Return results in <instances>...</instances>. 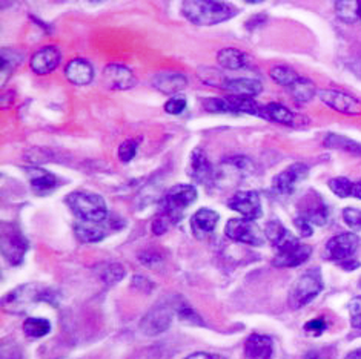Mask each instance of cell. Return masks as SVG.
Here are the masks:
<instances>
[{
	"label": "cell",
	"instance_id": "bcb514c9",
	"mask_svg": "<svg viewBox=\"0 0 361 359\" xmlns=\"http://www.w3.org/2000/svg\"><path fill=\"white\" fill-rule=\"evenodd\" d=\"M185 359H225L220 355H212V353H204V352H199V353H194V355H189Z\"/></svg>",
	"mask_w": 361,
	"mask_h": 359
},
{
	"label": "cell",
	"instance_id": "7402d4cb",
	"mask_svg": "<svg viewBox=\"0 0 361 359\" xmlns=\"http://www.w3.org/2000/svg\"><path fill=\"white\" fill-rule=\"evenodd\" d=\"M27 177L30 180L32 191L39 195L49 194L51 191H54L59 184L57 177L54 174H51L48 170L40 168H28Z\"/></svg>",
	"mask_w": 361,
	"mask_h": 359
},
{
	"label": "cell",
	"instance_id": "1f68e13d",
	"mask_svg": "<svg viewBox=\"0 0 361 359\" xmlns=\"http://www.w3.org/2000/svg\"><path fill=\"white\" fill-rule=\"evenodd\" d=\"M360 8L361 2L357 0H349V2H337L335 4V13L338 19L345 23H355L360 19Z\"/></svg>",
	"mask_w": 361,
	"mask_h": 359
},
{
	"label": "cell",
	"instance_id": "7c38bea8",
	"mask_svg": "<svg viewBox=\"0 0 361 359\" xmlns=\"http://www.w3.org/2000/svg\"><path fill=\"white\" fill-rule=\"evenodd\" d=\"M318 97L324 105L338 111L341 114L348 115H360L361 114V101L355 97L349 96L346 92L334 91V89H323L318 92Z\"/></svg>",
	"mask_w": 361,
	"mask_h": 359
},
{
	"label": "cell",
	"instance_id": "7dc6e473",
	"mask_svg": "<svg viewBox=\"0 0 361 359\" xmlns=\"http://www.w3.org/2000/svg\"><path fill=\"white\" fill-rule=\"evenodd\" d=\"M352 195H354L355 199L361 200V182L354 183V189H352Z\"/></svg>",
	"mask_w": 361,
	"mask_h": 359
},
{
	"label": "cell",
	"instance_id": "e0dca14e",
	"mask_svg": "<svg viewBox=\"0 0 361 359\" xmlns=\"http://www.w3.org/2000/svg\"><path fill=\"white\" fill-rule=\"evenodd\" d=\"M60 58H62V56H60V51L56 46H45L31 57V70L39 75H47L59 66Z\"/></svg>",
	"mask_w": 361,
	"mask_h": 359
},
{
	"label": "cell",
	"instance_id": "ab89813d",
	"mask_svg": "<svg viewBox=\"0 0 361 359\" xmlns=\"http://www.w3.org/2000/svg\"><path fill=\"white\" fill-rule=\"evenodd\" d=\"M186 105H188L186 97H183V96H176V97L169 99V100L166 101L165 111H166L168 114H171V115H178V114H182L183 111L186 109Z\"/></svg>",
	"mask_w": 361,
	"mask_h": 359
},
{
	"label": "cell",
	"instance_id": "8d00e7d4",
	"mask_svg": "<svg viewBox=\"0 0 361 359\" xmlns=\"http://www.w3.org/2000/svg\"><path fill=\"white\" fill-rule=\"evenodd\" d=\"M348 310L350 315V326L361 330V296L350 299L348 304Z\"/></svg>",
	"mask_w": 361,
	"mask_h": 359
},
{
	"label": "cell",
	"instance_id": "6da1fadb",
	"mask_svg": "<svg viewBox=\"0 0 361 359\" xmlns=\"http://www.w3.org/2000/svg\"><path fill=\"white\" fill-rule=\"evenodd\" d=\"M182 14L189 22L199 27H212L232 19L237 14V8L225 2L211 0H186L182 4Z\"/></svg>",
	"mask_w": 361,
	"mask_h": 359
},
{
	"label": "cell",
	"instance_id": "83f0119b",
	"mask_svg": "<svg viewBox=\"0 0 361 359\" xmlns=\"http://www.w3.org/2000/svg\"><path fill=\"white\" fill-rule=\"evenodd\" d=\"M323 143H324L326 148L346 151L349 153H354V156L361 157V144L354 141L352 139H349V137L338 135V134H328L324 137Z\"/></svg>",
	"mask_w": 361,
	"mask_h": 359
},
{
	"label": "cell",
	"instance_id": "9a60e30c",
	"mask_svg": "<svg viewBox=\"0 0 361 359\" xmlns=\"http://www.w3.org/2000/svg\"><path fill=\"white\" fill-rule=\"evenodd\" d=\"M188 174L199 184H209L216 178V172H214L211 161L202 149L192 151L191 158H189Z\"/></svg>",
	"mask_w": 361,
	"mask_h": 359
},
{
	"label": "cell",
	"instance_id": "c3c4849f",
	"mask_svg": "<svg viewBox=\"0 0 361 359\" xmlns=\"http://www.w3.org/2000/svg\"><path fill=\"white\" fill-rule=\"evenodd\" d=\"M345 359H361V348H357L354 352H350Z\"/></svg>",
	"mask_w": 361,
	"mask_h": 359
},
{
	"label": "cell",
	"instance_id": "b9f144b4",
	"mask_svg": "<svg viewBox=\"0 0 361 359\" xmlns=\"http://www.w3.org/2000/svg\"><path fill=\"white\" fill-rule=\"evenodd\" d=\"M294 225H295V227H297V230L300 232V235L302 237H311L312 235V232H314V227H312V225L309 223V221L305 218V217H302V215H298V217H295V220H294Z\"/></svg>",
	"mask_w": 361,
	"mask_h": 359
},
{
	"label": "cell",
	"instance_id": "836d02e7",
	"mask_svg": "<svg viewBox=\"0 0 361 359\" xmlns=\"http://www.w3.org/2000/svg\"><path fill=\"white\" fill-rule=\"evenodd\" d=\"M269 75L275 83H279L285 88H289L290 84H294L300 77L294 70H290L288 66H274Z\"/></svg>",
	"mask_w": 361,
	"mask_h": 359
},
{
	"label": "cell",
	"instance_id": "484cf974",
	"mask_svg": "<svg viewBox=\"0 0 361 359\" xmlns=\"http://www.w3.org/2000/svg\"><path fill=\"white\" fill-rule=\"evenodd\" d=\"M221 166H223V170L220 175L223 178H226L228 183L234 182V178H237V182H240V180H245L249 174H251L249 170H251V168H252L251 161H249L247 158H243V157L231 158V160L225 161Z\"/></svg>",
	"mask_w": 361,
	"mask_h": 359
},
{
	"label": "cell",
	"instance_id": "74e56055",
	"mask_svg": "<svg viewBox=\"0 0 361 359\" xmlns=\"http://www.w3.org/2000/svg\"><path fill=\"white\" fill-rule=\"evenodd\" d=\"M137 148H139V140H126L125 143L120 144L118 148V158L123 163H130V161L135 157Z\"/></svg>",
	"mask_w": 361,
	"mask_h": 359
},
{
	"label": "cell",
	"instance_id": "ffe728a7",
	"mask_svg": "<svg viewBox=\"0 0 361 359\" xmlns=\"http://www.w3.org/2000/svg\"><path fill=\"white\" fill-rule=\"evenodd\" d=\"M217 223H219V213L212 209L202 208L194 213V217L191 220L192 234L195 238L203 239L209 234H212V230L216 229Z\"/></svg>",
	"mask_w": 361,
	"mask_h": 359
},
{
	"label": "cell",
	"instance_id": "f907efd6",
	"mask_svg": "<svg viewBox=\"0 0 361 359\" xmlns=\"http://www.w3.org/2000/svg\"><path fill=\"white\" fill-rule=\"evenodd\" d=\"M360 19H361V8H360Z\"/></svg>",
	"mask_w": 361,
	"mask_h": 359
},
{
	"label": "cell",
	"instance_id": "ee69618b",
	"mask_svg": "<svg viewBox=\"0 0 361 359\" xmlns=\"http://www.w3.org/2000/svg\"><path fill=\"white\" fill-rule=\"evenodd\" d=\"M169 225H171V221L168 220V218H165L163 215H160V217H157L156 220H154V223H152V232L156 234V235H163L168 230V227H169Z\"/></svg>",
	"mask_w": 361,
	"mask_h": 359
},
{
	"label": "cell",
	"instance_id": "4316f807",
	"mask_svg": "<svg viewBox=\"0 0 361 359\" xmlns=\"http://www.w3.org/2000/svg\"><path fill=\"white\" fill-rule=\"evenodd\" d=\"M217 60H219L220 66L225 68V70H231V71L242 70V68H246L249 65L247 56L235 48L221 49L217 54Z\"/></svg>",
	"mask_w": 361,
	"mask_h": 359
},
{
	"label": "cell",
	"instance_id": "d6a6232c",
	"mask_svg": "<svg viewBox=\"0 0 361 359\" xmlns=\"http://www.w3.org/2000/svg\"><path fill=\"white\" fill-rule=\"evenodd\" d=\"M25 335L30 338H44L51 332V322L45 318H28L23 322Z\"/></svg>",
	"mask_w": 361,
	"mask_h": 359
},
{
	"label": "cell",
	"instance_id": "2e32d148",
	"mask_svg": "<svg viewBox=\"0 0 361 359\" xmlns=\"http://www.w3.org/2000/svg\"><path fill=\"white\" fill-rule=\"evenodd\" d=\"M49 290L48 289H42L39 286H23L19 287L14 292H11L10 295L6 296L5 299V304L8 306V309H20V306L25 304H31V303H36V301H47Z\"/></svg>",
	"mask_w": 361,
	"mask_h": 359
},
{
	"label": "cell",
	"instance_id": "681fc988",
	"mask_svg": "<svg viewBox=\"0 0 361 359\" xmlns=\"http://www.w3.org/2000/svg\"><path fill=\"white\" fill-rule=\"evenodd\" d=\"M305 359H326V358H323L318 352H309Z\"/></svg>",
	"mask_w": 361,
	"mask_h": 359
},
{
	"label": "cell",
	"instance_id": "d6986e66",
	"mask_svg": "<svg viewBox=\"0 0 361 359\" xmlns=\"http://www.w3.org/2000/svg\"><path fill=\"white\" fill-rule=\"evenodd\" d=\"M152 87L163 94H176L186 88L188 80L182 73L177 71H160L152 75Z\"/></svg>",
	"mask_w": 361,
	"mask_h": 359
},
{
	"label": "cell",
	"instance_id": "9c48e42d",
	"mask_svg": "<svg viewBox=\"0 0 361 359\" xmlns=\"http://www.w3.org/2000/svg\"><path fill=\"white\" fill-rule=\"evenodd\" d=\"M360 247V237L352 232H345L332 237L328 244H326V256L328 260L338 263L340 266L343 263L354 260Z\"/></svg>",
	"mask_w": 361,
	"mask_h": 359
},
{
	"label": "cell",
	"instance_id": "ba28073f",
	"mask_svg": "<svg viewBox=\"0 0 361 359\" xmlns=\"http://www.w3.org/2000/svg\"><path fill=\"white\" fill-rule=\"evenodd\" d=\"M311 253V246L300 243L295 237H292L285 244L279 247L272 264L275 267H297L306 263Z\"/></svg>",
	"mask_w": 361,
	"mask_h": 359
},
{
	"label": "cell",
	"instance_id": "f1b7e54d",
	"mask_svg": "<svg viewBox=\"0 0 361 359\" xmlns=\"http://www.w3.org/2000/svg\"><path fill=\"white\" fill-rule=\"evenodd\" d=\"M292 237H294V235H292L289 230L277 220H271L264 227V238L268 239V241L275 247V249H279L280 246L285 244L288 239L292 238Z\"/></svg>",
	"mask_w": 361,
	"mask_h": 359
},
{
	"label": "cell",
	"instance_id": "277c9868",
	"mask_svg": "<svg viewBox=\"0 0 361 359\" xmlns=\"http://www.w3.org/2000/svg\"><path fill=\"white\" fill-rule=\"evenodd\" d=\"M197 200V189L192 184H176L166 192L161 203V213L171 223H177L183 212Z\"/></svg>",
	"mask_w": 361,
	"mask_h": 359
},
{
	"label": "cell",
	"instance_id": "603a6c76",
	"mask_svg": "<svg viewBox=\"0 0 361 359\" xmlns=\"http://www.w3.org/2000/svg\"><path fill=\"white\" fill-rule=\"evenodd\" d=\"M65 75L66 79L70 80L74 84H79V87H83V84H88L94 79V70L88 60L85 58H74L65 68Z\"/></svg>",
	"mask_w": 361,
	"mask_h": 359
},
{
	"label": "cell",
	"instance_id": "cb8c5ba5",
	"mask_svg": "<svg viewBox=\"0 0 361 359\" xmlns=\"http://www.w3.org/2000/svg\"><path fill=\"white\" fill-rule=\"evenodd\" d=\"M223 89L229 91L232 96L254 99L262 92L263 87L255 79H226L225 84H223Z\"/></svg>",
	"mask_w": 361,
	"mask_h": 359
},
{
	"label": "cell",
	"instance_id": "5b68a950",
	"mask_svg": "<svg viewBox=\"0 0 361 359\" xmlns=\"http://www.w3.org/2000/svg\"><path fill=\"white\" fill-rule=\"evenodd\" d=\"M204 108L209 109L211 113H220V114H249V115H262V106L257 103L254 99L249 97H212L204 101Z\"/></svg>",
	"mask_w": 361,
	"mask_h": 359
},
{
	"label": "cell",
	"instance_id": "4dcf8cb0",
	"mask_svg": "<svg viewBox=\"0 0 361 359\" xmlns=\"http://www.w3.org/2000/svg\"><path fill=\"white\" fill-rule=\"evenodd\" d=\"M288 89L290 91L292 97L300 103H306V101L312 100L317 94L315 84L309 79H305V77H298V80L294 84H290Z\"/></svg>",
	"mask_w": 361,
	"mask_h": 359
},
{
	"label": "cell",
	"instance_id": "60d3db41",
	"mask_svg": "<svg viewBox=\"0 0 361 359\" xmlns=\"http://www.w3.org/2000/svg\"><path fill=\"white\" fill-rule=\"evenodd\" d=\"M305 330L307 333H311V335H314V336H320L322 333L326 330V321L323 318H315L306 324Z\"/></svg>",
	"mask_w": 361,
	"mask_h": 359
},
{
	"label": "cell",
	"instance_id": "ac0fdd59",
	"mask_svg": "<svg viewBox=\"0 0 361 359\" xmlns=\"http://www.w3.org/2000/svg\"><path fill=\"white\" fill-rule=\"evenodd\" d=\"M300 215L305 217L312 226H324L329 221V208L326 206L320 195L314 194L312 199L305 200Z\"/></svg>",
	"mask_w": 361,
	"mask_h": 359
},
{
	"label": "cell",
	"instance_id": "44dd1931",
	"mask_svg": "<svg viewBox=\"0 0 361 359\" xmlns=\"http://www.w3.org/2000/svg\"><path fill=\"white\" fill-rule=\"evenodd\" d=\"M245 355L247 359H271L274 355V343L269 336L254 333L245 344Z\"/></svg>",
	"mask_w": 361,
	"mask_h": 359
},
{
	"label": "cell",
	"instance_id": "8992f818",
	"mask_svg": "<svg viewBox=\"0 0 361 359\" xmlns=\"http://www.w3.org/2000/svg\"><path fill=\"white\" fill-rule=\"evenodd\" d=\"M28 251V241L16 225L2 223V253L8 263L17 266Z\"/></svg>",
	"mask_w": 361,
	"mask_h": 359
},
{
	"label": "cell",
	"instance_id": "7a4b0ae2",
	"mask_svg": "<svg viewBox=\"0 0 361 359\" xmlns=\"http://www.w3.org/2000/svg\"><path fill=\"white\" fill-rule=\"evenodd\" d=\"M66 203L74 215L80 221L103 223L108 220V208L105 200L99 194L77 191L66 196Z\"/></svg>",
	"mask_w": 361,
	"mask_h": 359
},
{
	"label": "cell",
	"instance_id": "7bdbcfd3",
	"mask_svg": "<svg viewBox=\"0 0 361 359\" xmlns=\"http://www.w3.org/2000/svg\"><path fill=\"white\" fill-rule=\"evenodd\" d=\"M178 316L180 320L185 321V322H189V324H202V320L197 316V313L191 309V307H180L178 309Z\"/></svg>",
	"mask_w": 361,
	"mask_h": 359
},
{
	"label": "cell",
	"instance_id": "5bb4252c",
	"mask_svg": "<svg viewBox=\"0 0 361 359\" xmlns=\"http://www.w3.org/2000/svg\"><path fill=\"white\" fill-rule=\"evenodd\" d=\"M103 84L108 89L114 91H126L137 84L134 73L123 65H108L103 70Z\"/></svg>",
	"mask_w": 361,
	"mask_h": 359
},
{
	"label": "cell",
	"instance_id": "3957f363",
	"mask_svg": "<svg viewBox=\"0 0 361 359\" xmlns=\"http://www.w3.org/2000/svg\"><path fill=\"white\" fill-rule=\"evenodd\" d=\"M323 278L320 269H311L300 277L289 292L290 309L298 310L307 306L322 294Z\"/></svg>",
	"mask_w": 361,
	"mask_h": 359
},
{
	"label": "cell",
	"instance_id": "d590c367",
	"mask_svg": "<svg viewBox=\"0 0 361 359\" xmlns=\"http://www.w3.org/2000/svg\"><path fill=\"white\" fill-rule=\"evenodd\" d=\"M125 277V267L120 266V264H108L100 272V278L103 279V283L108 286H113L116 283H118L120 279H123Z\"/></svg>",
	"mask_w": 361,
	"mask_h": 359
},
{
	"label": "cell",
	"instance_id": "f6af8a7d",
	"mask_svg": "<svg viewBox=\"0 0 361 359\" xmlns=\"http://www.w3.org/2000/svg\"><path fill=\"white\" fill-rule=\"evenodd\" d=\"M266 20V15L264 14H257V15H252L251 19H249L246 22V27L247 30H254L257 27H260V25H263Z\"/></svg>",
	"mask_w": 361,
	"mask_h": 359
},
{
	"label": "cell",
	"instance_id": "30bf717a",
	"mask_svg": "<svg viewBox=\"0 0 361 359\" xmlns=\"http://www.w3.org/2000/svg\"><path fill=\"white\" fill-rule=\"evenodd\" d=\"M228 208L238 212L242 218L259 220L262 217V201L260 195L255 191H240L228 200Z\"/></svg>",
	"mask_w": 361,
	"mask_h": 359
},
{
	"label": "cell",
	"instance_id": "4fadbf2b",
	"mask_svg": "<svg viewBox=\"0 0 361 359\" xmlns=\"http://www.w3.org/2000/svg\"><path fill=\"white\" fill-rule=\"evenodd\" d=\"M309 174V168L303 163H295L283 170L272 180L274 189L281 195H290L297 189L298 183H302Z\"/></svg>",
	"mask_w": 361,
	"mask_h": 359
},
{
	"label": "cell",
	"instance_id": "d4e9b609",
	"mask_svg": "<svg viewBox=\"0 0 361 359\" xmlns=\"http://www.w3.org/2000/svg\"><path fill=\"white\" fill-rule=\"evenodd\" d=\"M105 223V221H103ZM103 223H90V221H79L74 225V232L77 238L83 243H97L102 241L109 232Z\"/></svg>",
	"mask_w": 361,
	"mask_h": 359
},
{
	"label": "cell",
	"instance_id": "f35d334b",
	"mask_svg": "<svg viewBox=\"0 0 361 359\" xmlns=\"http://www.w3.org/2000/svg\"><path fill=\"white\" fill-rule=\"evenodd\" d=\"M343 220L345 223L354 230H361V209L346 208L343 210Z\"/></svg>",
	"mask_w": 361,
	"mask_h": 359
},
{
	"label": "cell",
	"instance_id": "8fae6325",
	"mask_svg": "<svg viewBox=\"0 0 361 359\" xmlns=\"http://www.w3.org/2000/svg\"><path fill=\"white\" fill-rule=\"evenodd\" d=\"M173 324V310L171 307L159 306L146 313L140 322V330L146 336H157L166 332Z\"/></svg>",
	"mask_w": 361,
	"mask_h": 359
},
{
	"label": "cell",
	"instance_id": "e575fe53",
	"mask_svg": "<svg viewBox=\"0 0 361 359\" xmlns=\"http://www.w3.org/2000/svg\"><path fill=\"white\" fill-rule=\"evenodd\" d=\"M329 189L340 196V199H346V196L352 195V189H354V183L348 180L346 177H335L329 182Z\"/></svg>",
	"mask_w": 361,
	"mask_h": 359
},
{
	"label": "cell",
	"instance_id": "f546056e",
	"mask_svg": "<svg viewBox=\"0 0 361 359\" xmlns=\"http://www.w3.org/2000/svg\"><path fill=\"white\" fill-rule=\"evenodd\" d=\"M266 120H271L275 123L281 125H292L294 123V115H292L290 111L280 103H269L266 106H262V115Z\"/></svg>",
	"mask_w": 361,
	"mask_h": 359
},
{
	"label": "cell",
	"instance_id": "52a82bcc",
	"mask_svg": "<svg viewBox=\"0 0 361 359\" xmlns=\"http://www.w3.org/2000/svg\"><path fill=\"white\" fill-rule=\"evenodd\" d=\"M225 234L232 241L243 243L249 246H263L264 237L259 225L252 220L231 218L225 226Z\"/></svg>",
	"mask_w": 361,
	"mask_h": 359
}]
</instances>
